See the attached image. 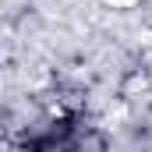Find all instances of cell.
I'll use <instances>...</instances> for the list:
<instances>
[{"mask_svg": "<svg viewBox=\"0 0 152 152\" xmlns=\"http://www.w3.org/2000/svg\"><path fill=\"white\" fill-rule=\"evenodd\" d=\"M106 4H110V7H120V11H124V7H131V4H138V0H106Z\"/></svg>", "mask_w": 152, "mask_h": 152, "instance_id": "1", "label": "cell"}]
</instances>
